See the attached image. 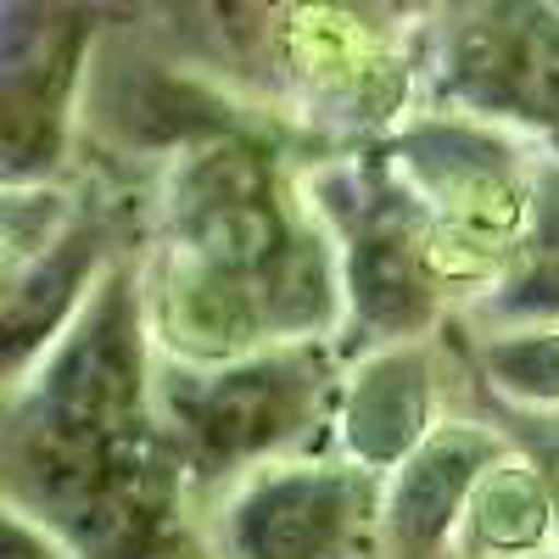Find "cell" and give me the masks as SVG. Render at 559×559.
<instances>
[{"instance_id":"6da1fadb","label":"cell","mask_w":559,"mask_h":559,"mask_svg":"<svg viewBox=\"0 0 559 559\" xmlns=\"http://www.w3.org/2000/svg\"><path fill=\"white\" fill-rule=\"evenodd\" d=\"M185 464L163 419L79 431L7 414V503L51 526L79 559H152L168 537Z\"/></svg>"},{"instance_id":"7a4b0ae2","label":"cell","mask_w":559,"mask_h":559,"mask_svg":"<svg viewBox=\"0 0 559 559\" xmlns=\"http://www.w3.org/2000/svg\"><path fill=\"white\" fill-rule=\"evenodd\" d=\"M324 369L313 347H263L229 364H168L157 381V419L179 464L197 476L269 471L319 414Z\"/></svg>"},{"instance_id":"3957f363","label":"cell","mask_w":559,"mask_h":559,"mask_svg":"<svg viewBox=\"0 0 559 559\" xmlns=\"http://www.w3.org/2000/svg\"><path fill=\"white\" fill-rule=\"evenodd\" d=\"M146 302L123 269H107L73 331L12 386V414L79 431H123L157 419V386L146 369Z\"/></svg>"},{"instance_id":"277c9868","label":"cell","mask_w":559,"mask_h":559,"mask_svg":"<svg viewBox=\"0 0 559 559\" xmlns=\"http://www.w3.org/2000/svg\"><path fill=\"white\" fill-rule=\"evenodd\" d=\"M163 213L174 258L236 274L252 292L308 229V218L280 191L274 163L252 140H213V146L191 152L168 179Z\"/></svg>"},{"instance_id":"5b68a950","label":"cell","mask_w":559,"mask_h":559,"mask_svg":"<svg viewBox=\"0 0 559 559\" xmlns=\"http://www.w3.org/2000/svg\"><path fill=\"white\" fill-rule=\"evenodd\" d=\"M381 521V476L358 464H269L224 515L229 559H342Z\"/></svg>"},{"instance_id":"8992f818","label":"cell","mask_w":559,"mask_h":559,"mask_svg":"<svg viewBox=\"0 0 559 559\" xmlns=\"http://www.w3.org/2000/svg\"><path fill=\"white\" fill-rule=\"evenodd\" d=\"M442 96L487 123L548 134L559 118V12L481 7L442 45Z\"/></svg>"},{"instance_id":"52a82bcc","label":"cell","mask_w":559,"mask_h":559,"mask_svg":"<svg viewBox=\"0 0 559 559\" xmlns=\"http://www.w3.org/2000/svg\"><path fill=\"white\" fill-rule=\"evenodd\" d=\"M358 185V179H353ZM342 297L358 342L403 347L437 319V274L403 185H358L342 218Z\"/></svg>"},{"instance_id":"ba28073f","label":"cell","mask_w":559,"mask_h":559,"mask_svg":"<svg viewBox=\"0 0 559 559\" xmlns=\"http://www.w3.org/2000/svg\"><path fill=\"white\" fill-rule=\"evenodd\" d=\"M84 57V28L39 12L23 23V7H7V45H0V140H7V191L45 179L62 152V107Z\"/></svg>"},{"instance_id":"9c48e42d","label":"cell","mask_w":559,"mask_h":559,"mask_svg":"<svg viewBox=\"0 0 559 559\" xmlns=\"http://www.w3.org/2000/svg\"><path fill=\"white\" fill-rule=\"evenodd\" d=\"M509 448L471 426L448 419L381 481V526L403 559H431L442 543H459V526L476 503V487Z\"/></svg>"},{"instance_id":"30bf717a","label":"cell","mask_w":559,"mask_h":559,"mask_svg":"<svg viewBox=\"0 0 559 559\" xmlns=\"http://www.w3.org/2000/svg\"><path fill=\"white\" fill-rule=\"evenodd\" d=\"M102 241H107V229L96 218H73L45 252H34L28 263L7 269L0 364H7L12 386L73 331V319L84 313V302L96 297L102 274H107L102 269Z\"/></svg>"},{"instance_id":"8fae6325","label":"cell","mask_w":559,"mask_h":559,"mask_svg":"<svg viewBox=\"0 0 559 559\" xmlns=\"http://www.w3.org/2000/svg\"><path fill=\"white\" fill-rule=\"evenodd\" d=\"M336 437L347 464L369 476H392L397 464L437 431L431 419V358L419 342L403 347H376L364 353L358 369L342 386V408H336Z\"/></svg>"},{"instance_id":"7c38bea8","label":"cell","mask_w":559,"mask_h":559,"mask_svg":"<svg viewBox=\"0 0 559 559\" xmlns=\"http://www.w3.org/2000/svg\"><path fill=\"white\" fill-rule=\"evenodd\" d=\"M548 532H559V521L543 464L526 453H503L476 487V503L459 526V548L481 559H537Z\"/></svg>"},{"instance_id":"4fadbf2b","label":"cell","mask_w":559,"mask_h":559,"mask_svg":"<svg viewBox=\"0 0 559 559\" xmlns=\"http://www.w3.org/2000/svg\"><path fill=\"white\" fill-rule=\"evenodd\" d=\"M481 376L509 403L554 408L559 414V324H532V331H498V336H487Z\"/></svg>"},{"instance_id":"5bb4252c","label":"cell","mask_w":559,"mask_h":559,"mask_svg":"<svg viewBox=\"0 0 559 559\" xmlns=\"http://www.w3.org/2000/svg\"><path fill=\"white\" fill-rule=\"evenodd\" d=\"M0 559H79L51 526H39L34 515L7 503V537H0Z\"/></svg>"},{"instance_id":"9a60e30c","label":"cell","mask_w":559,"mask_h":559,"mask_svg":"<svg viewBox=\"0 0 559 559\" xmlns=\"http://www.w3.org/2000/svg\"><path fill=\"white\" fill-rule=\"evenodd\" d=\"M537 464H543V476H548V492H554V521H559V448H548Z\"/></svg>"},{"instance_id":"2e32d148","label":"cell","mask_w":559,"mask_h":559,"mask_svg":"<svg viewBox=\"0 0 559 559\" xmlns=\"http://www.w3.org/2000/svg\"><path fill=\"white\" fill-rule=\"evenodd\" d=\"M543 140H548V152H554V163H559V118H554V129H548Z\"/></svg>"}]
</instances>
